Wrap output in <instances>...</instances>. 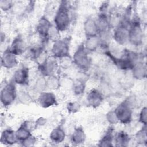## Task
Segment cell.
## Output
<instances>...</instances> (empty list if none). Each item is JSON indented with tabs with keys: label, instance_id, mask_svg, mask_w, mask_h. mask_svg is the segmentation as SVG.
Segmentation results:
<instances>
[{
	"label": "cell",
	"instance_id": "1",
	"mask_svg": "<svg viewBox=\"0 0 147 147\" xmlns=\"http://www.w3.org/2000/svg\"><path fill=\"white\" fill-rule=\"evenodd\" d=\"M70 7L67 1H61L53 18L54 25L60 32L68 29L71 23V17Z\"/></svg>",
	"mask_w": 147,
	"mask_h": 147
},
{
	"label": "cell",
	"instance_id": "2",
	"mask_svg": "<svg viewBox=\"0 0 147 147\" xmlns=\"http://www.w3.org/2000/svg\"><path fill=\"white\" fill-rule=\"evenodd\" d=\"M144 38V33L139 17L132 16L128 30V42L134 47H139L142 44Z\"/></svg>",
	"mask_w": 147,
	"mask_h": 147
},
{
	"label": "cell",
	"instance_id": "3",
	"mask_svg": "<svg viewBox=\"0 0 147 147\" xmlns=\"http://www.w3.org/2000/svg\"><path fill=\"white\" fill-rule=\"evenodd\" d=\"M89 52L84 48V44H80L76 48L72 57L74 64L80 71H87L91 65V58L88 55Z\"/></svg>",
	"mask_w": 147,
	"mask_h": 147
},
{
	"label": "cell",
	"instance_id": "4",
	"mask_svg": "<svg viewBox=\"0 0 147 147\" xmlns=\"http://www.w3.org/2000/svg\"><path fill=\"white\" fill-rule=\"evenodd\" d=\"M18 92L16 84L11 80L6 83L2 88L0 93V100L1 104L4 107L11 105L17 99Z\"/></svg>",
	"mask_w": 147,
	"mask_h": 147
},
{
	"label": "cell",
	"instance_id": "5",
	"mask_svg": "<svg viewBox=\"0 0 147 147\" xmlns=\"http://www.w3.org/2000/svg\"><path fill=\"white\" fill-rule=\"evenodd\" d=\"M59 67H60L57 59L51 55L46 57L38 64V69L41 76L47 78L56 75Z\"/></svg>",
	"mask_w": 147,
	"mask_h": 147
},
{
	"label": "cell",
	"instance_id": "6",
	"mask_svg": "<svg viewBox=\"0 0 147 147\" xmlns=\"http://www.w3.org/2000/svg\"><path fill=\"white\" fill-rule=\"evenodd\" d=\"M70 37L60 38L53 43L51 48V55L57 59L70 56Z\"/></svg>",
	"mask_w": 147,
	"mask_h": 147
},
{
	"label": "cell",
	"instance_id": "7",
	"mask_svg": "<svg viewBox=\"0 0 147 147\" xmlns=\"http://www.w3.org/2000/svg\"><path fill=\"white\" fill-rule=\"evenodd\" d=\"M118 122L127 125L129 124L133 119V108L127 103L126 100L121 102L114 110Z\"/></svg>",
	"mask_w": 147,
	"mask_h": 147
},
{
	"label": "cell",
	"instance_id": "8",
	"mask_svg": "<svg viewBox=\"0 0 147 147\" xmlns=\"http://www.w3.org/2000/svg\"><path fill=\"white\" fill-rule=\"evenodd\" d=\"M11 80L16 85L27 86L29 82V68L25 66L20 67L14 71Z\"/></svg>",
	"mask_w": 147,
	"mask_h": 147
},
{
	"label": "cell",
	"instance_id": "9",
	"mask_svg": "<svg viewBox=\"0 0 147 147\" xmlns=\"http://www.w3.org/2000/svg\"><path fill=\"white\" fill-rule=\"evenodd\" d=\"M32 128H36L34 122L26 120L21 123L16 130V137L19 142L24 141L32 134Z\"/></svg>",
	"mask_w": 147,
	"mask_h": 147
},
{
	"label": "cell",
	"instance_id": "10",
	"mask_svg": "<svg viewBox=\"0 0 147 147\" xmlns=\"http://www.w3.org/2000/svg\"><path fill=\"white\" fill-rule=\"evenodd\" d=\"M129 28L118 24L112 32V38L118 44L123 45L128 42Z\"/></svg>",
	"mask_w": 147,
	"mask_h": 147
},
{
	"label": "cell",
	"instance_id": "11",
	"mask_svg": "<svg viewBox=\"0 0 147 147\" xmlns=\"http://www.w3.org/2000/svg\"><path fill=\"white\" fill-rule=\"evenodd\" d=\"M1 63L3 68L8 69H12L18 64L17 56L14 54L9 48H7L3 52L1 55Z\"/></svg>",
	"mask_w": 147,
	"mask_h": 147
},
{
	"label": "cell",
	"instance_id": "12",
	"mask_svg": "<svg viewBox=\"0 0 147 147\" xmlns=\"http://www.w3.org/2000/svg\"><path fill=\"white\" fill-rule=\"evenodd\" d=\"M52 23L45 16H42L38 20L36 25V32L43 42L47 41L48 34Z\"/></svg>",
	"mask_w": 147,
	"mask_h": 147
},
{
	"label": "cell",
	"instance_id": "13",
	"mask_svg": "<svg viewBox=\"0 0 147 147\" xmlns=\"http://www.w3.org/2000/svg\"><path fill=\"white\" fill-rule=\"evenodd\" d=\"M104 100V95L101 91L96 88L91 89L87 94L86 101L87 105L92 108L99 107Z\"/></svg>",
	"mask_w": 147,
	"mask_h": 147
},
{
	"label": "cell",
	"instance_id": "14",
	"mask_svg": "<svg viewBox=\"0 0 147 147\" xmlns=\"http://www.w3.org/2000/svg\"><path fill=\"white\" fill-rule=\"evenodd\" d=\"M37 102L39 105L44 109L54 106L57 103L55 94L52 92L46 91L39 94Z\"/></svg>",
	"mask_w": 147,
	"mask_h": 147
},
{
	"label": "cell",
	"instance_id": "15",
	"mask_svg": "<svg viewBox=\"0 0 147 147\" xmlns=\"http://www.w3.org/2000/svg\"><path fill=\"white\" fill-rule=\"evenodd\" d=\"M9 48L14 54L18 56L25 52L27 46L23 37L19 34L13 39L10 47Z\"/></svg>",
	"mask_w": 147,
	"mask_h": 147
},
{
	"label": "cell",
	"instance_id": "16",
	"mask_svg": "<svg viewBox=\"0 0 147 147\" xmlns=\"http://www.w3.org/2000/svg\"><path fill=\"white\" fill-rule=\"evenodd\" d=\"M83 29L86 37L98 34V28L95 18L92 17H87L83 24Z\"/></svg>",
	"mask_w": 147,
	"mask_h": 147
},
{
	"label": "cell",
	"instance_id": "17",
	"mask_svg": "<svg viewBox=\"0 0 147 147\" xmlns=\"http://www.w3.org/2000/svg\"><path fill=\"white\" fill-rule=\"evenodd\" d=\"M0 141L5 145H13L18 142L16 131L11 129H6L1 133Z\"/></svg>",
	"mask_w": 147,
	"mask_h": 147
},
{
	"label": "cell",
	"instance_id": "18",
	"mask_svg": "<svg viewBox=\"0 0 147 147\" xmlns=\"http://www.w3.org/2000/svg\"><path fill=\"white\" fill-rule=\"evenodd\" d=\"M132 76L137 80H142L146 78L147 74L146 64L143 61L136 63L131 70Z\"/></svg>",
	"mask_w": 147,
	"mask_h": 147
},
{
	"label": "cell",
	"instance_id": "19",
	"mask_svg": "<svg viewBox=\"0 0 147 147\" xmlns=\"http://www.w3.org/2000/svg\"><path fill=\"white\" fill-rule=\"evenodd\" d=\"M65 137V131L61 126H58L55 127L49 134V139L51 141L56 144L63 142Z\"/></svg>",
	"mask_w": 147,
	"mask_h": 147
},
{
	"label": "cell",
	"instance_id": "20",
	"mask_svg": "<svg viewBox=\"0 0 147 147\" xmlns=\"http://www.w3.org/2000/svg\"><path fill=\"white\" fill-rule=\"evenodd\" d=\"M86 135L83 128L82 126L76 127L71 136V143L74 145H80L84 142Z\"/></svg>",
	"mask_w": 147,
	"mask_h": 147
},
{
	"label": "cell",
	"instance_id": "21",
	"mask_svg": "<svg viewBox=\"0 0 147 147\" xmlns=\"http://www.w3.org/2000/svg\"><path fill=\"white\" fill-rule=\"evenodd\" d=\"M130 139V137L127 132L123 130L119 131L114 134V145L120 147L127 146L129 145Z\"/></svg>",
	"mask_w": 147,
	"mask_h": 147
},
{
	"label": "cell",
	"instance_id": "22",
	"mask_svg": "<svg viewBox=\"0 0 147 147\" xmlns=\"http://www.w3.org/2000/svg\"><path fill=\"white\" fill-rule=\"evenodd\" d=\"M84 48L90 53L96 51L100 47V40L98 35L86 37L84 43Z\"/></svg>",
	"mask_w": 147,
	"mask_h": 147
},
{
	"label": "cell",
	"instance_id": "23",
	"mask_svg": "<svg viewBox=\"0 0 147 147\" xmlns=\"http://www.w3.org/2000/svg\"><path fill=\"white\" fill-rule=\"evenodd\" d=\"M114 129L110 126L103 134L102 138L98 142V146H114Z\"/></svg>",
	"mask_w": 147,
	"mask_h": 147
},
{
	"label": "cell",
	"instance_id": "24",
	"mask_svg": "<svg viewBox=\"0 0 147 147\" xmlns=\"http://www.w3.org/2000/svg\"><path fill=\"white\" fill-rule=\"evenodd\" d=\"M86 82L83 79H78L74 82L72 90L75 95H80L85 91Z\"/></svg>",
	"mask_w": 147,
	"mask_h": 147
},
{
	"label": "cell",
	"instance_id": "25",
	"mask_svg": "<svg viewBox=\"0 0 147 147\" xmlns=\"http://www.w3.org/2000/svg\"><path fill=\"white\" fill-rule=\"evenodd\" d=\"M44 48L43 45H36L29 49V55L30 58L33 60H38L43 55Z\"/></svg>",
	"mask_w": 147,
	"mask_h": 147
},
{
	"label": "cell",
	"instance_id": "26",
	"mask_svg": "<svg viewBox=\"0 0 147 147\" xmlns=\"http://www.w3.org/2000/svg\"><path fill=\"white\" fill-rule=\"evenodd\" d=\"M135 141L138 144H146L147 142L146 126H143L134 136Z\"/></svg>",
	"mask_w": 147,
	"mask_h": 147
},
{
	"label": "cell",
	"instance_id": "27",
	"mask_svg": "<svg viewBox=\"0 0 147 147\" xmlns=\"http://www.w3.org/2000/svg\"><path fill=\"white\" fill-rule=\"evenodd\" d=\"M47 88V78L45 77L41 76L38 78L34 84V90L38 94L44 92Z\"/></svg>",
	"mask_w": 147,
	"mask_h": 147
},
{
	"label": "cell",
	"instance_id": "28",
	"mask_svg": "<svg viewBox=\"0 0 147 147\" xmlns=\"http://www.w3.org/2000/svg\"><path fill=\"white\" fill-rule=\"evenodd\" d=\"M46 78H47V88L55 90L60 87V78H59L56 75L51 76Z\"/></svg>",
	"mask_w": 147,
	"mask_h": 147
},
{
	"label": "cell",
	"instance_id": "29",
	"mask_svg": "<svg viewBox=\"0 0 147 147\" xmlns=\"http://www.w3.org/2000/svg\"><path fill=\"white\" fill-rule=\"evenodd\" d=\"M60 38V32L57 29L54 24H52L48 32V40H51L54 42Z\"/></svg>",
	"mask_w": 147,
	"mask_h": 147
},
{
	"label": "cell",
	"instance_id": "30",
	"mask_svg": "<svg viewBox=\"0 0 147 147\" xmlns=\"http://www.w3.org/2000/svg\"><path fill=\"white\" fill-rule=\"evenodd\" d=\"M17 99L18 100L24 105H29L32 101V98L31 96L26 91H22L18 92Z\"/></svg>",
	"mask_w": 147,
	"mask_h": 147
},
{
	"label": "cell",
	"instance_id": "31",
	"mask_svg": "<svg viewBox=\"0 0 147 147\" xmlns=\"http://www.w3.org/2000/svg\"><path fill=\"white\" fill-rule=\"evenodd\" d=\"M59 60L58 62L59 67H61L65 69L69 68L72 64H74L72 57H71L70 56L61 58Z\"/></svg>",
	"mask_w": 147,
	"mask_h": 147
},
{
	"label": "cell",
	"instance_id": "32",
	"mask_svg": "<svg viewBox=\"0 0 147 147\" xmlns=\"http://www.w3.org/2000/svg\"><path fill=\"white\" fill-rule=\"evenodd\" d=\"M67 110L70 114H75L79 111L81 106L78 102H70L67 105Z\"/></svg>",
	"mask_w": 147,
	"mask_h": 147
},
{
	"label": "cell",
	"instance_id": "33",
	"mask_svg": "<svg viewBox=\"0 0 147 147\" xmlns=\"http://www.w3.org/2000/svg\"><path fill=\"white\" fill-rule=\"evenodd\" d=\"M74 82V80L70 78L64 77L62 79H60V87L65 88H71L72 90Z\"/></svg>",
	"mask_w": 147,
	"mask_h": 147
},
{
	"label": "cell",
	"instance_id": "34",
	"mask_svg": "<svg viewBox=\"0 0 147 147\" xmlns=\"http://www.w3.org/2000/svg\"><path fill=\"white\" fill-rule=\"evenodd\" d=\"M146 121H147V108L146 106H144L141 109L139 113L138 122L139 123L143 125V126H146Z\"/></svg>",
	"mask_w": 147,
	"mask_h": 147
},
{
	"label": "cell",
	"instance_id": "35",
	"mask_svg": "<svg viewBox=\"0 0 147 147\" xmlns=\"http://www.w3.org/2000/svg\"><path fill=\"white\" fill-rule=\"evenodd\" d=\"M106 118L107 122L111 125H116L118 123V119L114 110L109 111L106 115Z\"/></svg>",
	"mask_w": 147,
	"mask_h": 147
},
{
	"label": "cell",
	"instance_id": "36",
	"mask_svg": "<svg viewBox=\"0 0 147 147\" xmlns=\"http://www.w3.org/2000/svg\"><path fill=\"white\" fill-rule=\"evenodd\" d=\"M14 6V3L11 1L1 0L0 1V7L3 11H8L12 9Z\"/></svg>",
	"mask_w": 147,
	"mask_h": 147
},
{
	"label": "cell",
	"instance_id": "37",
	"mask_svg": "<svg viewBox=\"0 0 147 147\" xmlns=\"http://www.w3.org/2000/svg\"><path fill=\"white\" fill-rule=\"evenodd\" d=\"M36 142H37V139L36 137H34L33 135L32 134L30 137H29L28 138H26L24 141L21 142L20 143L22 146L28 147V146H34Z\"/></svg>",
	"mask_w": 147,
	"mask_h": 147
},
{
	"label": "cell",
	"instance_id": "38",
	"mask_svg": "<svg viewBox=\"0 0 147 147\" xmlns=\"http://www.w3.org/2000/svg\"><path fill=\"white\" fill-rule=\"evenodd\" d=\"M46 123H47V119L45 118H44L43 117H40L34 122L35 127H36V128H37V127L42 126L45 125V124Z\"/></svg>",
	"mask_w": 147,
	"mask_h": 147
}]
</instances>
